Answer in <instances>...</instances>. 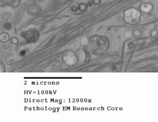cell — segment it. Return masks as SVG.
<instances>
[{
  "mask_svg": "<svg viewBox=\"0 0 158 122\" xmlns=\"http://www.w3.org/2000/svg\"><path fill=\"white\" fill-rule=\"evenodd\" d=\"M62 59L68 66H75L78 63V58L75 52L72 50H67L63 53Z\"/></svg>",
  "mask_w": 158,
  "mask_h": 122,
  "instance_id": "3957f363",
  "label": "cell"
},
{
  "mask_svg": "<svg viewBox=\"0 0 158 122\" xmlns=\"http://www.w3.org/2000/svg\"><path fill=\"white\" fill-rule=\"evenodd\" d=\"M141 14L136 8H129L123 13V18L126 23L131 25H136L140 21Z\"/></svg>",
  "mask_w": 158,
  "mask_h": 122,
  "instance_id": "7a4b0ae2",
  "label": "cell"
},
{
  "mask_svg": "<svg viewBox=\"0 0 158 122\" xmlns=\"http://www.w3.org/2000/svg\"><path fill=\"white\" fill-rule=\"evenodd\" d=\"M88 46L89 50L93 54L102 55L108 50L109 42L106 37L96 35L90 38Z\"/></svg>",
  "mask_w": 158,
  "mask_h": 122,
  "instance_id": "6da1fadb",
  "label": "cell"
},
{
  "mask_svg": "<svg viewBox=\"0 0 158 122\" xmlns=\"http://www.w3.org/2000/svg\"><path fill=\"white\" fill-rule=\"evenodd\" d=\"M132 34H133V36L135 38L138 39L142 36V32L141 29H139V28H135L132 31Z\"/></svg>",
  "mask_w": 158,
  "mask_h": 122,
  "instance_id": "277c9868",
  "label": "cell"
}]
</instances>
